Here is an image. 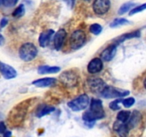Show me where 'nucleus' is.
<instances>
[{
	"label": "nucleus",
	"instance_id": "f257e3e1",
	"mask_svg": "<svg viewBox=\"0 0 146 137\" xmlns=\"http://www.w3.org/2000/svg\"><path fill=\"white\" fill-rule=\"evenodd\" d=\"M34 99H35L34 98H31L24 100L17 104L11 110L9 114L8 119H7L9 124H10L11 126L15 128V127L20 126L23 124L27 115L29 109L31 104H33Z\"/></svg>",
	"mask_w": 146,
	"mask_h": 137
},
{
	"label": "nucleus",
	"instance_id": "f03ea898",
	"mask_svg": "<svg viewBox=\"0 0 146 137\" xmlns=\"http://www.w3.org/2000/svg\"><path fill=\"white\" fill-rule=\"evenodd\" d=\"M106 113L103 106L102 101L98 98H92L90 103L89 109L86 111L82 115V119L86 125H93L97 120L104 118Z\"/></svg>",
	"mask_w": 146,
	"mask_h": 137
},
{
	"label": "nucleus",
	"instance_id": "7ed1b4c3",
	"mask_svg": "<svg viewBox=\"0 0 146 137\" xmlns=\"http://www.w3.org/2000/svg\"><path fill=\"white\" fill-rule=\"evenodd\" d=\"M38 50L32 43H25L22 44L19 50V56L24 61H31L36 57Z\"/></svg>",
	"mask_w": 146,
	"mask_h": 137
},
{
	"label": "nucleus",
	"instance_id": "20e7f679",
	"mask_svg": "<svg viewBox=\"0 0 146 137\" xmlns=\"http://www.w3.org/2000/svg\"><path fill=\"white\" fill-rule=\"evenodd\" d=\"M86 40L85 31L81 29L74 31L69 39V45L73 50H78L84 45Z\"/></svg>",
	"mask_w": 146,
	"mask_h": 137
},
{
	"label": "nucleus",
	"instance_id": "39448f33",
	"mask_svg": "<svg viewBox=\"0 0 146 137\" xmlns=\"http://www.w3.org/2000/svg\"><path fill=\"white\" fill-rule=\"evenodd\" d=\"M101 94L106 98H119L129 95L130 91L128 90H123L121 88H115L112 86H106L105 88L101 91Z\"/></svg>",
	"mask_w": 146,
	"mask_h": 137
},
{
	"label": "nucleus",
	"instance_id": "423d86ee",
	"mask_svg": "<svg viewBox=\"0 0 146 137\" xmlns=\"http://www.w3.org/2000/svg\"><path fill=\"white\" fill-rule=\"evenodd\" d=\"M67 105L72 111H81L86 109L89 105V97L87 94H81L77 98L70 101Z\"/></svg>",
	"mask_w": 146,
	"mask_h": 137
},
{
	"label": "nucleus",
	"instance_id": "0eeeda50",
	"mask_svg": "<svg viewBox=\"0 0 146 137\" xmlns=\"http://www.w3.org/2000/svg\"><path fill=\"white\" fill-rule=\"evenodd\" d=\"M60 81L67 87L76 86L78 82V75L74 70L64 71L59 76Z\"/></svg>",
	"mask_w": 146,
	"mask_h": 137
},
{
	"label": "nucleus",
	"instance_id": "6e6552de",
	"mask_svg": "<svg viewBox=\"0 0 146 137\" xmlns=\"http://www.w3.org/2000/svg\"><path fill=\"white\" fill-rule=\"evenodd\" d=\"M111 8L110 0H94L93 3V9L96 14L103 15L109 11Z\"/></svg>",
	"mask_w": 146,
	"mask_h": 137
},
{
	"label": "nucleus",
	"instance_id": "1a4fd4ad",
	"mask_svg": "<svg viewBox=\"0 0 146 137\" xmlns=\"http://www.w3.org/2000/svg\"><path fill=\"white\" fill-rule=\"evenodd\" d=\"M66 36L67 32L64 29H60L55 33L54 37V46L56 51H59L62 48Z\"/></svg>",
	"mask_w": 146,
	"mask_h": 137
},
{
	"label": "nucleus",
	"instance_id": "9d476101",
	"mask_svg": "<svg viewBox=\"0 0 146 137\" xmlns=\"http://www.w3.org/2000/svg\"><path fill=\"white\" fill-rule=\"evenodd\" d=\"M88 84L90 90L94 93H101L106 86L104 80L99 78H90L88 81Z\"/></svg>",
	"mask_w": 146,
	"mask_h": 137
},
{
	"label": "nucleus",
	"instance_id": "9b49d317",
	"mask_svg": "<svg viewBox=\"0 0 146 137\" xmlns=\"http://www.w3.org/2000/svg\"><path fill=\"white\" fill-rule=\"evenodd\" d=\"M0 72L6 79L14 78L17 76V72L11 66L0 61Z\"/></svg>",
	"mask_w": 146,
	"mask_h": 137
},
{
	"label": "nucleus",
	"instance_id": "f8f14e48",
	"mask_svg": "<svg viewBox=\"0 0 146 137\" xmlns=\"http://www.w3.org/2000/svg\"><path fill=\"white\" fill-rule=\"evenodd\" d=\"M117 47L115 44H110L108 47H107L101 54V59L104 60L105 61H110L114 58V57L116 54Z\"/></svg>",
	"mask_w": 146,
	"mask_h": 137
},
{
	"label": "nucleus",
	"instance_id": "ddd939ff",
	"mask_svg": "<svg viewBox=\"0 0 146 137\" xmlns=\"http://www.w3.org/2000/svg\"><path fill=\"white\" fill-rule=\"evenodd\" d=\"M104 68L103 61L100 58H94L88 63L87 69L90 74H97Z\"/></svg>",
	"mask_w": 146,
	"mask_h": 137
},
{
	"label": "nucleus",
	"instance_id": "4468645a",
	"mask_svg": "<svg viewBox=\"0 0 146 137\" xmlns=\"http://www.w3.org/2000/svg\"><path fill=\"white\" fill-rule=\"evenodd\" d=\"M141 120H142V115L140 111L135 110L133 111L132 114H131L129 118H128V121L125 124L128 126V128L131 131V129L136 127L138 124L141 123Z\"/></svg>",
	"mask_w": 146,
	"mask_h": 137
},
{
	"label": "nucleus",
	"instance_id": "2eb2a0df",
	"mask_svg": "<svg viewBox=\"0 0 146 137\" xmlns=\"http://www.w3.org/2000/svg\"><path fill=\"white\" fill-rule=\"evenodd\" d=\"M113 128L120 137H128L129 134L130 129L125 123L120 122L116 120V121L113 124Z\"/></svg>",
	"mask_w": 146,
	"mask_h": 137
},
{
	"label": "nucleus",
	"instance_id": "dca6fc26",
	"mask_svg": "<svg viewBox=\"0 0 146 137\" xmlns=\"http://www.w3.org/2000/svg\"><path fill=\"white\" fill-rule=\"evenodd\" d=\"M56 84V79L53 77H46V78H39V79H36L32 82L33 85L37 87H40V88L53 86H55Z\"/></svg>",
	"mask_w": 146,
	"mask_h": 137
},
{
	"label": "nucleus",
	"instance_id": "f3484780",
	"mask_svg": "<svg viewBox=\"0 0 146 137\" xmlns=\"http://www.w3.org/2000/svg\"><path fill=\"white\" fill-rule=\"evenodd\" d=\"M54 33H55V31L53 29H48L41 32L40 34L39 37H38V43H39L40 47H46L51 41V37L54 35Z\"/></svg>",
	"mask_w": 146,
	"mask_h": 137
},
{
	"label": "nucleus",
	"instance_id": "a211bd4d",
	"mask_svg": "<svg viewBox=\"0 0 146 137\" xmlns=\"http://www.w3.org/2000/svg\"><path fill=\"white\" fill-rule=\"evenodd\" d=\"M141 31L140 29L136 30V31H132V32L130 33H126V34H122L121 36L118 37L116 39V40H115L113 42V44H115V45L118 46L119 44H121L122 42L125 41L127 39H131L133 38H138V37H141Z\"/></svg>",
	"mask_w": 146,
	"mask_h": 137
},
{
	"label": "nucleus",
	"instance_id": "6ab92c4d",
	"mask_svg": "<svg viewBox=\"0 0 146 137\" xmlns=\"http://www.w3.org/2000/svg\"><path fill=\"white\" fill-rule=\"evenodd\" d=\"M54 111H55V108L54 106L42 104V105H40L37 108L36 111V116L38 118H41L47 114H51Z\"/></svg>",
	"mask_w": 146,
	"mask_h": 137
},
{
	"label": "nucleus",
	"instance_id": "aec40b11",
	"mask_svg": "<svg viewBox=\"0 0 146 137\" xmlns=\"http://www.w3.org/2000/svg\"><path fill=\"white\" fill-rule=\"evenodd\" d=\"M61 68L59 67H51V66H40L38 68V73L39 74H56L59 72Z\"/></svg>",
	"mask_w": 146,
	"mask_h": 137
},
{
	"label": "nucleus",
	"instance_id": "412c9836",
	"mask_svg": "<svg viewBox=\"0 0 146 137\" xmlns=\"http://www.w3.org/2000/svg\"><path fill=\"white\" fill-rule=\"evenodd\" d=\"M130 21L125 18H117L115 19L110 24V27L111 28H116V27H119L121 26L128 25L130 24Z\"/></svg>",
	"mask_w": 146,
	"mask_h": 137
},
{
	"label": "nucleus",
	"instance_id": "4be33fe9",
	"mask_svg": "<svg viewBox=\"0 0 146 137\" xmlns=\"http://www.w3.org/2000/svg\"><path fill=\"white\" fill-rule=\"evenodd\" d=\"M131 111H127V110H122L117 114V121L122 123H126L131 116Z\"/></svg>",
	"mask_w": 146,
	"mask_h": 137
},
{
	"label": "nucleus",
	"instance_id": "5701e85b",
	"mask_svg": "<svg viewBox=\"0 0 146 137\" xmlns=\"http://www.w3.org/2000/svg\"><path fill=\"white\" fill-rule=\"evenodd\" d=\"M133 7H135V4L133 2H126L125 4H123L120 9H118V14L119 15H123V14H125L126 12H128V11H131V9Z\"/></svg>",
	"mask_w": 146,
	"mask_h": 137
},
{
	"label": "nucleus",
	"instance_id": "b1692460",
	"mask_svg": "<svg viewBox=\"0 0 146 137\" xmlns=\"http://www.w3.org/2000/svg\"><path fill=\"white\" fill-rule=\"evenodd\" d=\"M24 14H25V7L24 4H20L14 10L12 16L14 18H19V17H23Z\"/></svg>",
	"mask_w": 146,
	"mask_h": 137
},
{
	"label": "nucleus",
	"instance_id": "393cba45",
	"mask_svg": "<svg viewBox=\"0 0 146 137\" xmlns=\"http://www.w3.org/2000/svg\"><path fill=\"white\" fill-rule=\"evenodd\" d=\"M89 30L90 32L92 33V34H95V35H98L102 32L103 27L99 24H93L90 26Z\"/></svg>",
	"mask_w": 146,
	"mask_h": 137
},
{
	"label": "nucleus",
	"instance_id": "a878e982",
	"mask_svg": "<svg viewBox=\"0 0 146 137\" xmlns=\"http://www.w3.org/2000/svg\"><path fill=\"white\" fill-rule=\"evenodd\" d=\"M122 98H119L114 100V101H111L109 104V108H111V109L113 110V111H118V110H120L121 109V106H119V104L122 101Z\"/></svg>",
	"mask_w": 146,
	"mask_h": 137
},
{
	"label": "nucleus",
	"instance_id": "bb28decb",
	"mask_svg": "<svg viewBox=\"0 0 146 137\" xmlns=\"http://www.w3.org/2000/svg\"><path fill=\"white\" fill-rule=\"evenodd\" d=\"M135 102V100L133 97H129V98H125V99H123L121 103L123 104V105L125 107V108H130V107L132 106Z\"/></svg>",
	"mask_w": 146,
	"mask_h": 137
},
{
	"label": "nucleus",
	"instance_id": "cd10ccee",
	"mask_svg": "<svg viewBox=\"0 0 146 137\" xmlns=\"http://www.w3.org/2000/svg\"><path fill=\"white\" fill-rule=\"evenodd\" d=\"M145 9H146V4L144 3V4H142V5L138 6V7H135V8L132 9L130 11L129 15L132 16V15H134V14H138V13L141 12V11H144Z\"/></svg>",
	"mask_w": 146,
	"mask_h": 137
},
{
	"label": "nucleus",
	"instance_id": "c85d7f7f",
	"mask_svg": "<svg viewBox=\"0 0 146 137\" xmlns=\"http://www.w3.org/2000/svg\"><path fill=\"white\" fill-rule=\"evenodd\" d=\"M19 0H1V2L3 4V6L7 8L13 7L17 4Z\"/></svg>",
	"mask_w": 146,
	"mask_h": 137
},
{
	"label": "nucleus",
	"instance_id": "c756f323",
	"mask_svg": "<svg viewBox=\"0 0 146 137\" xmlns=\"http://www.w3.org/2000/svg\"><path fill=\"white\" fill-rule=\"evenodd\" d=\"M7 131V127L4 121H0V134H3Z\"/></svg>",
	"mask_w": 146,
	"mask_h": 137
},
{
	"label": "nucleus",
	"instance_id": "7c9ffc66",
	"mask_svg": "<svg viewBox=\"0 0 146 137\" xmlns=\"http://www.w3.org/2000/svg\"><path fill=\"white\" fill-rule=\"evenodd\" d=\"M7 24H8V19L4 17L3 19H1V21H0V27L3 28V27H6Z\"/></svg>",
	"mask_w": 146,
	"mask_h": 137
},
{
	"label": "nucleus",
	"instance_id": "2f4dec72",
	"mask_svg": "<svg viewBox=\"0 0 146 137\" xmlns=\"http://www.w3.org/2000/svg\"><path fill=\"white\" fill-rule=\"evenodd\" d=\"M63 1L66 2V4H68L69 6H73V4L74 2V0H63Z\"/></svg>",
	"mask_w": 146,
	"mask_h": 137
},
{
	"label": "nucleus",
	"instance_id": "473e14b6",
	"mask_svg": "<svg viewBox=\"0 0 146 137\" xmlns=\"http://www.w3.org/2000/svg\"><path fill=\"white\" fill-rule=\"evenodd\" d=\"M4 44V38L1 34H0V47Z\"/></svg>",
	"mask_w": 146,
	"mask_h": 137
},
{
	"label": "nucleus",
	"instance_id": "72a5a7b5",
	"mask_svg": "<svg viewBox=\"0 0 146 137\" xmlns=\"http://www.w3.org/2000/svg\"><path fill=\"white\" fill-rule=\"evenodd\" d=\"M85 1H90V0H85Z\"/></svg>",
	"mask_w": 146,
	"mask_h": 137
},
{
	"label": "nucleus",
	"instance_id": "f704fd0d",
	"mask_svg": "<svg viewBox=\"0 0 146 137\" xmlns=\"http://www.w3.org/2000/svg\"><path fill=\"white\" fill-rule=\"evenodd\" d=\"M1 0H0V4H1Z\"/></svg>",
	"mask_w": 146,
	"mask_h": 137
}]
</instances>
